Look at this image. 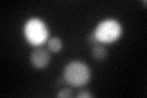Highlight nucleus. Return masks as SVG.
<instances>
[{"instance_id":"nucleus-1","label":"nucleus","mask_w":147,"mask_h":98,"mask_svg":"<svg viewBox=\"0 0 147 98\" xmlns=\"http://www.w3.org/2000/svg\"><path fill=\"white\" fill-rule=\"evenodd\" d=\"M123 33V27L120 22H118L114 18H107V20L100 21L97 27L94 28L93 33L90 37L91 43H102V44H108L117 42Z\"/></svg>"},{"instance_id":"nucleus-2","label":"nucleus","mask_w":147,"mask_h":98,"mask_svg":"<svg viewBox=\"0 0 147 98\" xmlns=\"http://www.w3.org/2000/svg\"><path fill=\"white\" fill-rule=\"evenodd\" d=\"M63 77L72 87H84L91 80V70L82 62H71L64 68Z\"/></svg>"},{"instance_id":"nucleus-3","label":"nucleus","mask_w":147,"mask_h":98,"mask_svg":"<svg viewBox=\"0 0 147 98\" xmlns=\"http://www.w3.org/2000/svg\"><path fill=\"white\" fill-rule=\"evenodd\" d=\"M24 34L30 44L42 45L48 39V27L40 18H30L24 26Z\"/></svg>"},{"instance_id":"nucleus-4","label":"nucleus","mask_w":147,"mask_h":98,"mask_svg":"<svg viewBox=\"0 0 147 98\" xmlns=\"http://www.w3.org/2000/svg\"><path fill=\"white\" fill-rule=\"evenodd\" d=\"M49 62H50V55L48 53V50H45L43 48H37L31 54V64L36 69H39V70L45 69L48 66Z\"/></svg>"},{"instance_id":"nucleus-5","label":"nucleus","mask_w":147,"mask_h":98,"mask_svg":"<svg viewBox=\"0 0 147 98\" xmlns=\"http://www.w3.org/2000/svg\"><path fill=\"white\" fill-rule=\"evenodd\" d=\"M91 54L97 62H102L107 58V54H108V50L105 48V45L102 44V43H92V47H91Z\"/></svg>"},{"instance_id":"nucleus-6","label":"nucleus","mask_w":147,"mask_h":98,"mask_svg":"<svg viewBox=\"0 0 147 98\" xmlns=\"http://www.w3.org/2000/svg\"><path fill=\"white\" fill-rule=\"evenodd\" d=\"M47 48L53 53H58L60 52L63 48V42L59 37H53L47 42Z\"/></svg>"},{"instance_id":"nucleus-7","label":"nucleus","mask_w":147,"mask_h":98,"mask_svg":"<svg viewBox=\"0 0 147 98\" xmlns=\"http://www.w3.org/2000/svg\"><path fill=\"white\" fill-rule=\"evenodd\" d=\"M72 96V90L69 87H65V88H61L60 92L58 93V97L59 98H67V97H71Z\"/></svg>"},{"instance_id":"nucleus-8","label":"nucleus","mask_w":147,"mask_h":98,"mask_svg":"<svg viewBox=\"0 0 147 98\" xmlns=\"http://www.w3.org/2000/svg\"><path fill=\"white\" fill-rule=\"evenodd\" d=\"M90 97H92V95L91 93H88V92H80L79 95H77V98H90Z\"/></svg>"}]
</instances>
